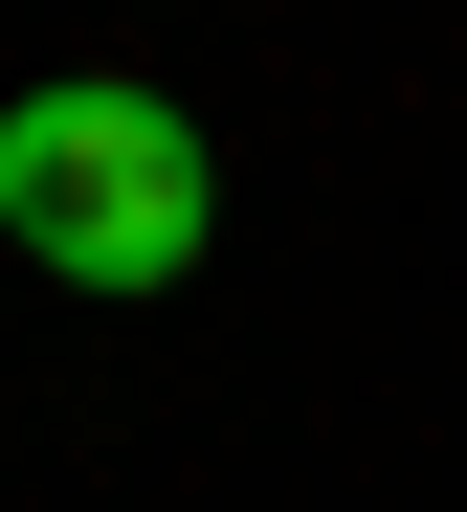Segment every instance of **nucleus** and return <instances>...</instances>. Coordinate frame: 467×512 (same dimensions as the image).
<instances>
[{
	"label": "nucleus",
	"instance_id": "f257e3e1",
	"mask_svg": "<svg viewBox=\"0 0 467 512\" xmlns=\"http://www.w3.org/2000/svg\"><path fill=\"white\" fill-rule=\"evenodd\" d=\"M0 245H23L45 290H178L223 245V156L178 90L134 67H45V90H0Z\"/></svg>",
	"mask_w": 467,
	"mask_h": 512
}]
</instances>
